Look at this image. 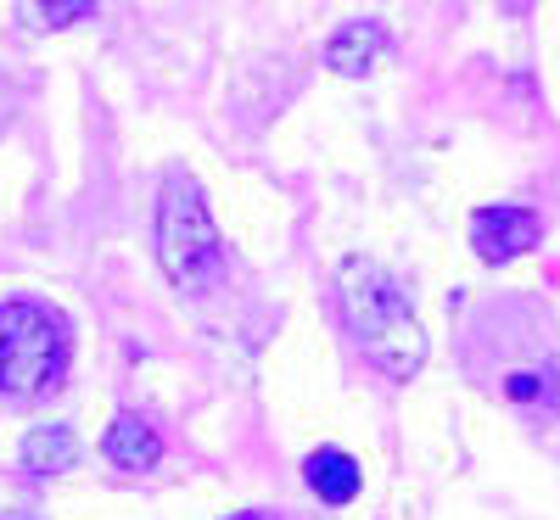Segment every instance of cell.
Returning <instances> with one entry per match:
<instances>
[{"mask_svg": "<svg viewBox=\"0 0 560 520\" xmlns=\"http://www.w3.org/2000/svg\"><path fill=\"white\" fill-rule=\"evenodd\" d=\"M337 292H342V319L353 330L359 353L382 375H393V381H409V375L427 364V330H420V319L409 314L404 292L376 263H359V258L342 263Z\"/></svg>", "mask_w": 560, "mask_h": 520, "instance_id": "6da1fadb", "label": "cell"}, {"mask_svg": "<svg viewBox=\"0 0 560 520\" xmlns=\"http://www.w3.org/2000/svg\"><path fill=\"white\" fill-rule=\"evenodd\" d=\"M68 369V324L45 303H7L0 308V392L39 398L62 381Z\"/></svg>", "mask_w": 560, "mask_h": 520, "instance_id": "7a4b0ae2", "label": "cell"}, {"mask_svg": "<svg viewBox=\"0 0 560 520\" xmlns=\"http://www.w3.org/2000/svg\"><path fill=\"white\" fill-rule=\"evenodd\" d=\"M158 258L163 274L179 292H202L219 274V224L208 213V197L191 174H168L163 179V202H158Z\"/></svg>", "mask_w": 560, "mask_h": 520, "instance_id": "3957f363", "label": "cell"}, {"mask_svg": "<svg viewBox=\"0 0 560 520\" xmlns=\"http://www.w3.org/2000/svg\"><path fill=\"white\" fill-rule=\"evenodd\" d=\"M538 213L527 208H482L471 218V247L482 263H510V258H522L538 247Z\"/></svg>", "mask_w": 560, "mask_h": 520, "instance_id": "277c9868", "label": "cell"}, {"mask_svg": "<svg viewBox=\"0 0 560 520\" xmlns=\"http://www.w3.org/2000/svg\"><path fill=\"white\" fill-rule=\"evenodd\" d=\"M102 453H107L118 470H152V464L163 459V437H158L152 419L118 414V419L107 425V437H102Z\"/></svg>", "mask_w": 560, "mask_h": 520, "instance_id": "5b68a950", "label": "cell"}, {"mask_svg": "<svg viewBox=\"0 0 560 520\" xmlns=\"http://www.w3.org/2000/svg\"><path fill=\"white\" fill-rule=\"evenodd\" d=\"M303 482L314 487L319 504L342 509V504L359 498V464H353L342 448H314V453L303 459Z\"/></svg>", "mask_w": 560, "mask_h": 520, "instance_id": "8992f818", "label": "cell"}, {"mask_svg": "<svg viewBox=\"0 0 560 520\" xmlns=\"http://www.w3.org/2000/svg\"><path fill=\"white\" fill-rule=\"evenodd\" d=\"M382 57H387V28H382V23H348V28L331 39V68H337L342 79L370 73Z\"/></svg>", "mask_w": 560, "mask_h": 520, "instance_id": "52a82bcc", "label": "cell"}, {"mask_svg": "<svg viewBox=\"0 0 560 520\" xmlns=\"http://www.w3.org/2000/svg\"><path fill=\"white\" fill-rule=\"evenodd\" d=\"M73 459H79V437L68 425H39V432L23 437V470H34V476H62Z\"/></svg>", "mask_w": 560, "mask_h": 520, "instance_id": "ba28073f", "label": "cell"}, {"mask_svg": "<svg viewBox=\"0 0 560 520\" xmlns=\"http://www.w3.org/2000/svg\"><path fill=\"white\" fill-rule=\"evenodd\" d=\"M34 28H73L79 17L96 12V0H23Z\"/></svg>", "mask_w": 560, "mask_h": 520, "instance_id": "9c48e42d", "label": "cell"}, {"mask_svg": "<svg viewBox=\"0 0 560 520\" xmlns=\"http://www.w3.org/2000/svg\"><path fill=\"white\" fill-rule=\"evenodd\" d=\"M230 520H287V515H269V509H242V515H230Z\"/></svg>", "mask_w": 560, "mask_h": 520, "instance_id": "30bf717a", "label": "cell"}]
</instances>
